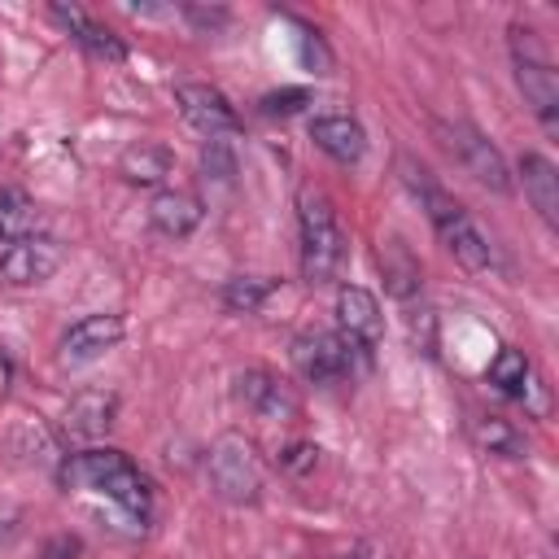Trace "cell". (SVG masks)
I'll use <instances>...</instances> for the list:
<instances>
[{"label":"cell","mask_w":559,"mask_h":559,"mask_svg":"<svg viewBox=\"0 0 559 559\" xmlns=\"http://www.w3.org/2000/svg\"><path fill=\"white\" fill-rule=\"evenodd\" d=\"M306 105H310V92L306 87H280V92H266L262 96V114L266 118H288V114H297Z\"/></svg>","instance_id":"25"},{"label":"cell","mask_w":559,"mask_h":559,"mask_svg":"<svg viewBox=\"0 0 559 559\" xmlns=\"http://www.w3.org/2000/svg\"><path fill=\"white\" fill-rule=\"evenodd\" d=\"M489 384H493L502 397L524 402L528 389H533V362L524 358V349H498V358L489 362Z\"/></svg>","instance_id":"21"},{"label":"cell","mask_w":559,"mask_h":559,"mask_svg":"<svg viewBox=\"0 0 559 559\" xmlns=\"http://www.w3.org/2000/svg\"><path fill=\"white\" fill-rule=\"evenodd\" d=\"M297 240H301V275L306 284L336 280L345 262V231L336 223V210L323 192L301 188L297 192Z\"/></svg>","instance_id":"3"},{"label":"cell","mask_w":559,"mask_h":559,"mask_svg":"<svg viewBox=\"0 0 559 559\" xmlns=\"http://www.w3.org/2000/svg\"><path fill=\"white\" fill-rule=\"evenodd\" d=\"M170 170H175V153H170L166 144H157V140H135V144L122 148V157H118V175H122L127 183H140V188L162 183Z\"/></svg>","instance_id":"18"},{"label":"cell","mask_w":559,"mask_h":559,"mask_svg":"<svg viewBox=\"0 0 559 559\" xmlns=\"http://www.w3.org/2000/svg\"><path fill=\"white\" fill-rule=\"evenodd\" d=\"M336 323H341V336L362 354H371L384 341V310H380L376 293L362 284L336 288Z\"/></svg>","instance_id":"11"},{"label":"cell","mask_w":559,"mask_h":559,"mask_svg":"<svg viewBox=\"0 0 559 559\" xmlns=\"http://www.w3.org/2000/svg\"><path fill=\"white\" fill-rule=\"evenodd\" d=\"M515 170H520L524 197L537 210V218L546 227H559V170H555V162L546 153H524Z\"/></svg>","instance_id":"17"},{"label":"cell","mask_w":559,"mask_h":559,"mask_svg":"<svg viewBox=\"0 0 559 559\" xmlns=\"http://www.w3.org/2000/svg\"><path fill=\"white\" fill-rule=\"evenodd\" d=\"M57 476H61L66 489L96 493V498L114 502L118 511H127L140 524H148V515H153V485H148V476L127 454H118V450H83V454H70Z\"/></svg>","instance_id":"2"},{"label":"cell","mask_w":559,"mask_h":559,"mask_svg":"<svg viewBox=\"0 0 559 559\" xmlns=\"http://www.w3.org/2000/svg\"><path fill=\"white\" fill-rule=\"evenodd\" d=\"M380 266H384L389 288H393L397 297H411V293L419 288V266H415V258H411V249H406L402 240H389V245L380 249Z\"/></svg>","instance_id":"23"},{"label":"cell","mask_w":559,"mask_h":559,"mask_svg":"<svg viewBox=\"0 0 559 559\" xmlns=\"http://www.w3.org/2000/svg\"><path fill=\"white\" fill-rule=\"evenodd\" d=\"M175 105H179L183 122L197 127L205 140H227V135L240 131L236 105L218 87H210V83H179L175 87Z\"/></svg>","instance_id":"9"},{"label":"cell","mask_w":559,"mask_h":559,"mask_svg":"<svg viewBox=\"0 0 559 559\" xmlns=\"http://www.w3.org/2000/svg\"><path fill=\"white\" fill-rule=\"evenodd\" d=\"M205 476H210V489H214L223 502H236V507L258 502V493H262L258 454H253V445H249L245 437H236V432H227V437H218V441L210 445V454H205Z\"/></svg>","instance_id":"6"},{"label":"cell","mask_w":559,"mask_h":559,"mask_svg":"<svg viewBox=\"0 0 559 559\" xmlns=\"http://www.w3.org/2000/svg\"><path fill=\"white\" fill-rule=\"evenodd\" d=\"M236 402L249 411V415H258V419H266V424H288V419H297L301 415V397L293 393V384L288 380H280L275 371H266V367H245L240 376H236Z\"/></svg>","instance_id":"8"},{"label":"cell","mask_w":559,"mask_h":559,"mask_svg":"<svg viewBox=\"0 0 559 559\" xmlns=\"http://www.w3.org/2000/svg\"><path fill=\"white\" fill-rule=\"evenodd\" d=\"M205 218V205L197 192H183V188H162L153 201H148V223L157 236H170V240H183L201 227Z\"/></svg>","instance_id":"16"},{"label":"cell","mask_w":559,"mask_h":559,"mask_svg":"<svg viewBox=\"0 0 559 559\" xmlns=\"http://www.w3.org/2000/svg\"><path fill=\"white\" fill-rule=\"evenodd\" d=\"M201 170H205V179L231 183V175H236V153L227 148V140H210V144L201 148Z\"/></svg>","instance_id":"24"},{"label":"cell","mask_w":559,"mask_h":559,"mask_svg":"<svg viewBox=\"0 0 559 559\" xmlns=\"http://www.w3.org/2000/svg\"><path fill=\"white\" fill-rule=\"evenodd\" d=\"M114 415H118V393H109V389H83V393L70 397V406L61 415V428L74 441H96V437L109 432Z\"/></svg>","instance_id":"15"},{"label":"cell","mask_w":559,"mask_h":559,"mask_svg":"<svg viewBox=\"0 0 559 559\" xmlns=\"http://www.w3.org/2000/svg\"><path fill=\"white\" fill-rule=\"evenodd\" d=\"M511 66H515V87L533 109V118L542 122V131L559 135V74L542 52L533 26H511Z\"/></svg>","instance_id":"4"},{"label":"cell","mask_w":559,"mask_h":559,"mask_svg":"<svg viewBox=\"0 0 559 559\" xmlns=\"http://www.w3.org/2000/svg\"><path fill=\"white\" fill-rule=\"evenodd\" d=\"M432 135H437V144L454 157V166L463 170V175H472L480 188H489V192H498V197H507L511 192V170H507V157L498 153V144L485 135V131H476L472 122H463V118H437L432 122Z\"/></svg>","instance_id":"5"},{"label":"cell","mask_w":559,"mask_h":559,"mask_svg":"<svg viewBox=\"0 0 559 559\" xmlns=\"http://www.w3.org/2000/svg\"><path fill=\"white\" fill-rule=\"evenodd\" d=\"M310 140L319 153H328L341 166H358L367 157V131L349 114H319L310 118Z\"/></svg>","instance_id":"14"},{"label":"cell","mask_w":559,"mask_h":559,"mask_svg":"<svg viewBox=\"0 0 559 559\" xmlns=\"http://www.w3.org/2000/svg\"><path fill=\"white\" fill-rule=\"evenodd\" d=\"M122 336H127L122 314H83V319H74V323L61 332L57 354H61V362H92V358H100L105 349H114Z\"/></svg>","instance_id":"12"},{"label":"cell","mask_w":559,"mask_h":559,"mask_svg":"<svg viewBox=\"0 0 559 559\" xmlns=\"http://www.w3.org/2000/svg\"><path fill=\"white\" fill-rule=\"evenodd\" d=\"M48 17L87 52V57H96V61H109V66H118V61H127V44L109 31V26H100L92 13H83L79 4H48Z\"/></svg>","instance_id":"13"},{"label":"cell","mask_w":559,"mask_h":559,"mask_svg":"<svg viewBox=\"0 0 559 559\" xmlns=\"http://www.w3.org/2000/svg\"><path fill=\"white\" fill-rule=\"evenodd\" d=\"M297 39H301V61H306V66H310L314 74H328V66H332V57H328V48H323V44H319V39H314L310 31H301Z\"/></svg>","instance_id":"27"},{"label":"cell","mask_w":559,"mask_h":559,"mask_svg":"<svg viewBox=\"0 0 559 559\" xmlns=\"http://www.w3.org/2000/svg\"><path fill=\"white\" fill-rule=\"evenodd\" d=\"M57 266H61V245L44 231L0 249V284H9V288H35V284L52 280Z\"/></svg>","instance_id":"10"},{"label":"cell","mask_w":559,"mask_h":559,"mask_svg":"<svg viewBox=\"0 0 559 559\" xmlns=\"http://www.w3.org/2000/svg\"><path fill=\"white\" fill-rule=\"evenodd\" d=\"M293 367H297L310 384H336V380H345L349 367H354V345H349L341 332H323V328L297 332V336H293Z\"/></svg>","instance_id":"7"},{"label":"cell","mask_w":559,"mask_h":559,"mask_svg":"<svg viewBox=\"0 0 559 559\" xmlns=\"http://www.w3.org/2000/svg\"><path fill=\"white\" fill-rule=\"evenodd\" d=\"M467 437L476 450L498 454V459H524V432L502 419V415H472L467 419Z\"/></svg>","instance_id":"19"},{"label":"cell","mask_w":559,"mask_h":559,"mask_svg":"<svg viewBox=\"0 0 559 559\" xmlns=\"http://www.w3.org/2000/svg\"><path fill=\"white\" fill-rule=\"evenodd\" d=\"M397 170H402V183L419 197V205H424L432 231H437L441 245L454 253V262L467 266V271H498V245H493L489 231L463 210V201H454V197L432 179V170H428L424 162H415V157H397Z\"/></svg>","instance_id":"1"},{"label":"cell","mask_w":559,"mask_h":559,"mask_svg":"<svg viewBox=\"0 0 559 559\" xmlns=\"http://www.w3.org/2000/svg\"><path fill=\"white\" fill-rule=\"evenodd\" d=\"M39 231V205L31 192L13 188V183H0V245H13V240H26Z\"/></svg>","instance_id":"20"},{"label":"cell","mask_w":559,"mask_h":559,"mask_svg":"<svg viewBox=\"0 0 559 559\" xmlns=\"http://www.w3.org/2000/svg\"><path fill=\"white\" fill-rule=\"evenodd\" d=\"M280 467H284V472H293V476L314 472V467H319V445H310V441L284 445V450H280Z\"/></svg>","instance_id":"26"},{"label":"cell","mask_w":559,"mask_h":559,"mask_svg":"<svg viewBox=\"0 0 559 559\" xmlns=\"http://www.w3.org/2000/svg\"><path fill=\"white\" fill-rule=\"evenodd\" d=\"M271 293H275V280H266V275H231L223 284V306L231 314H258Z\"/></svg>","instance_id":"22"}]
</instances>
